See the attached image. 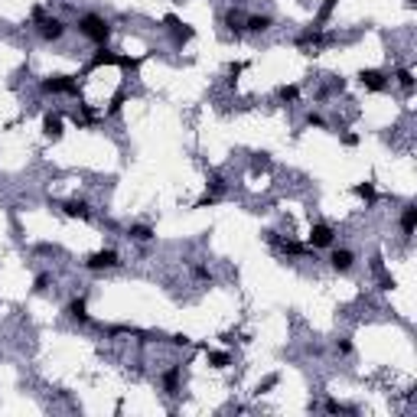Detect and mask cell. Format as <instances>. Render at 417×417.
<instances>
[{"label": "cell", "mask_w": 417, "mask_h": 417, "mask_svg": "<svg viewBox=\"0 0 417 417\" xmlns=\"http://www.w3.org/2000/svg\"><path fill=\"white\" fill-rule=\"evenodd\" d=\"M78 30H82V36H88L92 42H98V46H104V42L111 39V23L104 20V16H95V13H88L78 20Z\"/></svg>", "instance_id": "obj_1"}, {"label": "cell", "mask_w": 417, "mask_h": 417, "mask_svg": "<svg viewBox=\"0 0 417 417\" xmlns=\"http://www.w3.org/2000/svg\"><path fill=\"white\" fill-rule=\"evenodd\" d=\"M42 92H49V95H75L78 85H75V78H69V75H56V78H46V82H42Z\"/></svg>", "instance_id": "obj_2"}, {"label": "cell", "mask_w": 417, "mask_h": 417, "mask_svg": "<svg viewBox=\"0 0 417 417\" xmlns=\"http://www.w3.org/2000/svg\"><path fill=\"white\" fill-rule=\"evenodd\" d=\"M88 271H104V268H118V251H111V248H104V251H95L92 258L85 261Z\"/></svg>", "instance_id": "obj_3"}, {"label": "cell", "mask_w": 417, "mask_h": 417, "mask_svg": "<svg viewBox=\"0 0 417 417\" xmlns=\"http://www.w3.org/2000/svg\"><path fill=\"white\" fill-rule=\"evenodd\" d=\"M39 36L42 39H62L65 36V23L62 20H56V16H49V20H39Z\"/></svg>", "instance_id": "obj_4"}, {"label": "cell", "mask_w": 417, "mask_h": 417, "mask_svg": "<svg viewBox=\"0 0 417 417\" xmlns=\"http://www.w3.org/2000/svg\"><path fill=\"white\" fill-rule=\"evenodd\" d=\"M359 82H362V85H365V88H368V92H381V88H385V85H388V78H385V75H381V72H378V69H362V72H359Z\"/></svg>", "instance_id": "obj_5"}, {"label": "cell", "mask_w": 417, "mask_h": 417, "mask_svg": "<svg viewBox=\"0 0 417 417\" xmlns=\"http://www.w3.org/2000/svg\"><path fill=\"white\" fill-rule=\"evenodd\" d=\"M310 245L313 248H330L333 245V228L330 225H313L310 228Z\"/></svg>", "instance_id": "obj_6"}, {"label": "cell", "mask_w": 417, "mask_h": 417, "mask_svg": "<svg viewBox=\"0 0 417 417\" xmlns=\"http://www.w3.org/2000/svg\"><path fill=\"white\" fill-rule=\"evenodd\" d=\"M166 26H170V30H173V36L180 39V42L192 39V26H189V23H183L180 16H173V13H170V16H166Z\"/></svg>", "instance_id": "obj_7"}, {"label": "cell", "mask_w": 417, "mask_h": 417, "mask_svg": "<svg viewBox=\"0 0 417 417\" xmlns=\"http://www.w3.org/2000/svg\"><path fill=\"white\" fill-rule=\"evenodd\" d=\"M42 134L49 140H59L62 137V118L59 114H46V121H42Z\"/></svg>", "instance_id": "obj_8"}, {"label": "cell", "mask_w": 417, "mask_h": 417, "mask_svg": "<svg viewBox=\"0 0 417 417\" xmlns=\"http://www.w3.org/2000/svg\"><path fill=\"white\" fill-rule=\"evenodd\" d=\"M330 264H333V271H339V274H345L352 268V251H333V258H330Z\"/></svg>", "instance_id": "obj_9"}, {"label": "cell", "mask_w": 417, "mask_h": 417, "mask_svg": "<svg viewBox=\"0 0 417 417\" xmlns=\"http://www.w3.org/2000/svg\"><path fill=\"white\" fill-rule=\"evenodd\" d=\"M65 215H69V218H88L92 212H88V206H85L82 199H69V202H65Z\"/></svg>", "instance_id": "obj_10"}, {"label": "cell", "mask_w": 417, "mask_h": 417, "mask_svg": "<svg viewBox=\"0 0 417 417\" xmlns=\"http://www.w3.org/2000/svg\"><path fill=\"white\" fill-rule=\"evenodd\" d=\"M98 65H121V56H114L111 49H104V46H101V52L92 59V69H98Z\"/></svg>", "instance_id": "obj_11"}, {"label": "cell", "mask_w": 417, "mask_h": 417, "mask_svg": "<svg viewBox=\"0 0 417 417\" xmlns=\"http://www.w3.org/2000/svg\"><path fill=\"white\" fill-rule=\"evenodd\" d=\"M69 316L78 319V323H88V306H85V300H82V297L69 303Z\"/></svg>", "instance_id": "obj_12"}, {"label": "cell", "mask_w": 417, "mask_h": 417, "mask_svg": "<svg viewBox=\"0 0 417 417\" xmlns=\"http://www.w3.org/2000/svg\"><path fill=\"white\" fill-rule=\"evenodd\" d=\"M414 225H417V209H414V206H407V209H404V215H401V228H404V235H411V232H414Z\"/></svg>", "instance_id": "obj_13"}, {"label": "cell", "mask_w": 417, "mask_h": 417, "mask_svg": "<svg viewBox=\"0 0 417 417\" xmlns=\"http://www.w3.org/2000/svg\"><path fill=\"white\" fill-rule=\"evenodd\" d=\"M130 238H134V242H150V238H153V228L150 225H134L130 228Z\"/></svg>", "instance_id": "obj_14"}, {"label": "cell", "mask_w": 417, "mask_h": 417, "mask_svg": "<svg viewBox=\"0 0 417 417\" xmlns=\"http://www.w3.org/2000/svg\"><path fill=\"white\" fill-rule=\"evenodd\" d=\"M271 26V16H251V20H248V30L251 33H261V30H268Z\"/></svg>", "instance_id": "obj_15"}, {"label": "cell", "mask_w": 417, "mask_h": 417, "mask_svg": "<svg viewBox=\"0 0 417 417\" xmlns=\"http://www.w3.org/2000/svg\"><path fill=\"white\" fill-rule=\"evenodd\" d=\"M356 196H362L365 202H375V186H371V183H359L356 186Z\"/></svg>", "instance_id": "obj_16"}, {"label": "cell", "mask_w": 417, "mask_h": 417, "mask_svg": "<svg viewBox=\"0 0 417 417\" xmlns=\"http://www.w3.org/2000/svg\"><path fill=\"white\" fill-rule=\"evenodd\" d=\"M209 362H212L215 368H225V365H228V356H225V352H209Z\"/></svg>", "instance_id": "obj_17"}, {"label": "cell", "mask_w": 417, "mask_h": 417, "mask_svg": "<svg viewBox=\"0 0 417 417\" xmlns=\"http://www.w3.org/2000/svg\"><path fill=\"white\" fill-rule=\"evenodd\" d=\"M297 95H300V92H297L294 85H283V88H280V98H283V101H297Z\"/></svg>", "instance_id": "obj_18"}, {"label": "cell", "mask_w": 417, "mask_h": 417, "mask_svg": "<svg viewBox=\"0 0 417 417\" xmlns=\"http://www.w3.org/2000/svg\"><path fill=\"white\" fill-rule=\"evenodd\" d=\"M283 251H290V254H306V248L300 245V242H283Z\"/></svg>", "instance_id": "obj_19"}, {"label": "cell", "mask_w": 417, "mask_h": 417, "mask_svg": "<svg viewBox=\"0 0 417 417\" xmlns=\"http://www.w3.org/2000/svg\"><path fill=\"white\" fill-rule=\"evenodd\" d=\"M333 7H336V0H326V4H323V10H319V23H323L326 16L333 13Z\"/></svg>", "instance_id": "obj_20"}, {"label": "cell", "mask_w": 417, "mask_h": 417, "mask_svg": "<svg viewBox=\"0 0 417 417\" xmlns=\"http://www.w3.org/2000/svg\"><path fill=\"white\" fill-rule=\"evenodd\" d=\"M398 78H401V85H404V88H414V75H411V72H401Z\"/></svg>", "instance_id": "obj_21"}, {"label": "cell", "mask_w": 417, "mask_h": 417, "mask_svg": "<svg viewBox=\"0 0 417 417\" xmlns=\"http://www.w3.org/2000/svg\"><path fill=\"white\" fill-rule=\"evenodd\" d=\"M121 104H124V95H114V101H111V114H118V111H121Z\"/></svg>", "instance_id": "obj_22"}, {"label": "cell", "mask_w": 417, "mask_h": 417, "mask_svg": "<svg viewBox=\"0 0 417 417\" xmlns=\"http://www.w3.org/2000/svg\"><path fill=\"white\" fill-rule=\"evenodd\" d=\"M306 124H313V127H323V124H326V121H323V118H319V114H310V118H306Z\"/></svg>", "instance_id": "obj_23"}, {"label": "cell", "mask_w": 417, "mask_h": 417, "mask_svg": "<svg viewBox=\"0 0 417 417\" xmlns=\"http://www.w3.org/2000/svg\"><path fill=\"white\" fill-rule=\"evenodd\" d=\"M46 283H49V277H46V274H39V277H36V290H39V294L46 290Z\"/></svg>", "instance_id": "obj_24"}, {"label": "cell", "mask_w": 417, "mask_h": 417, "mask_svg": "<svg viewBox=\"0 0 417 417\" xmlns=\"http://www.w3.org/2000/svg\"><path fill=\"white\" fill-rule=\"evenodd\" d=\"M342 144H345V147H356V144H359V137H356V134H345V137H342Z\"/></svg>", "instance_id": "obj_25"}, {"label": "cell", "mask_w": 417, "mask_h": 417, "mask_svg": "<svg viewBox=\"0 0 417 417\" xmlns=\"http://www.w3.org/2000/svg\"><path fill=\"white\" fill-rule=\"evenodd\" d=\"M336 349H339V352H352V342L342 339V342H336Z\"/></svg>", "instance_id": "obj_26"}, {"label": "cell", "mask_w": 417, "mask_h": 417, "mask_svg": "<svg viewBox=\"0 0 417 417\" xmlns=\"http://www.w3.org/2000/svg\"><path fill=\"white\" fill-rule=\"evenodd\" d=\"M173 345H189V336H173Z\"/></svg>", "instance_id": "obj_27"}]
</instances>
